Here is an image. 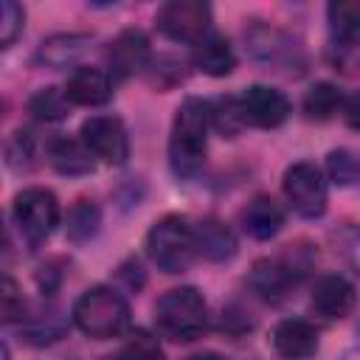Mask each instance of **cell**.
<instances>
[{"mask_svg":"<svg viewBox=\"0 0 360 360\" xmlns=\"http://www.w3.org/2000/svg\"><path fill=\"white\" fill-rule=\"evenodd\" d=\"M143 248L158 270H163L169 276L186 273L191 267V262L197 259L194 225L183 214H166L149 228Z\"/></svg>","mask_w":360,"mask_h":360,"instance_id":"cell-4","label":"cell"},{"mask_svg":"<svg viewBox=\"0 0 360 360\" xmlns=\"http://www.w3.org/2000/svg\"><path fill=\"white\" fill-rule=\"evenodd\" d=\"M65 93H68L73 107H101L112 98V76L104 68L79 65L68 76Z\"/></svg>","mask_w":360,"mask_h":360,"instance_id":"cell-14","label":"cell"},{"mask_svg":"<svg viewBox=\"0 0 360 360\" xmlns=\"http://www.w3.org/2000/svg\"><path fill=\"white\" fill-rule=\"evenodd\" d=\"M194 242H197V256L208 262H228L236 256V236L217 217H205L194 225Z\"/></svg>","mask_w":360,"mask_h":360,"instance_id":"cell-16","label":"cell"},{"mask_svg":"<svg viewBox=\"0 0 360 360\" xmlns=\"http://www.w3.org/2000/svg\"><path fill=\"white\" fill-rule=\"evenodd\" d=\"M155 326L174 343H191L208 329V304L197 287H174L155 304Z\"/></svg>","mask_w":360,"mask_h":360,"instance_id":"cell-2","label":"cell"},{"mask_svg":"<svg viewBox=\"0 0 360 360\" xmlns=\"http://www.w3.org/2000/svg\"><path fill=\"white\" fill-rule=\"evenodd\" d=\"M245 42H248L245 48L250 51V56L264 59V62H281L295 51V45L290 42V37L284 31H278L273 25H262V22H256L245 31Z\"/></svg>","mask_w":360,"mask_h":360,"instance_id":"cell-20","label":"cell"},{"mask_svg":"<svg viewBox=\"0 0 360 360\" xmlns=\"http://www.w3.org/2000/svg\"><path fill=\"white\" fill-rule=\"evenodd\" d=\"M242 228L248 236L267 242L284 228V211L270 194H256L245 208H242Z\"/></svg>","mask_w":360,"mask_h":360,"instance_id":"cell-15","label":"cell"},{"mask_svg":"<svg viewBox=\"0 0 360 360\" xmlns=\"http://www.w3.org/2000/svg\"><path fill=\"white\" fill-rule=\"evenodd\" d=\"M59 214L62 211H59L56 194L42 186L22 188L11 202V222L28 245L45 242L59 225Z\"/></svg>","mask_w":360,"mask_h":360,"instance_id":"cell-5","label":"cell"},{"mask_svg":"<svg viewBox=\"0 0 360 360\" xmlns=\"http://www.w3.org/2000/svg\"><path fill=\"white\" fill-rule=\"evenodd\" d=\"M155 28L174 42H200L211 34V6L202 0H169L155 14Z\"/></svg>","mask_w":360,"mask_h":360,"instance_id":"cell-7","label":"cell"},{"mask_svg":"<svg viewBox=\"0 0 360 360\" xmlns=\"http://www.w3.org/2000/svg\"><path fill=\"white\" fill-rule=\"evenodd\" d=\"M48 163L65 177H84L96 169V158L82 138H53L48 143Z\"/></svg>","mask_w":360,"mask_h":360,"instance_id":"cell-17","label":"cell"},{"mask_svg":"<svg viewBox=\"0 0 360 360\" xmlns=\"http://www.w3.org/2000/svg\"><path fill=\"white\" fill-rule=\"evenodd\" d=\"M357 304V292L352 287V281H346L338 273H326L318 276L309 292V307L318 318L323 321H340L346 318Z\"/></svg>","mask_w":360,"mask_h":360,"instance_id":"cell-11","label":"cell"},{"mask_svg":"<svg viewBox=\"0 0 360 360\" xmlns=\"http://www.w3.org/2000/svg\"><path fill=\"white\" fill-rule=\"evenodd\" d=\"M211 127L222 138H236L248 127V121L242 115L239 96H219L211 101Z\"/></svg>","mask_w":360,"mask_h":360,"instance_id":"cell-25","label":"cell"},{"mask_svg":"<svg viewBox=\"0 0 360 360\" xmlns=\"http://www.w3.org/2000/svg\"><path fill=\"white\" fill-rule=\"evenodd\" d=\"M98 225H101V211L93 200H76L68 211V222H65V233L70 242L82 245V242H90L96 233H98Z\"/></svg>","mask_w":360,"mask_h":360,"instance_id":"cell-21","label":"cell"},{"mask_svg":"<svg viewBox=\"0 0 360 360\" xmlns=\"http://www.w3.org/2000/svg\"><path fill=\"white\" fill-rule=\"evenodd\" d=\"M343 118L352 129H360V90L343 101Z\"/></svg>","mask_w":360,"mask_h":360,"instance_id":"cell-33","label":"cell"},{"mask_svg":"<svg viewBox=\"0 0 360 360\" xmlns=\"http://www.w3.org/2000/svg\"><path fill=\"white\" fill-rule=\"evenodd\" d=\"M0 312H3V323H17V321H25V298L17 287V281L11 276L3 278V292H0Z\"/></svg>","mask_w":360,"mask_h":360,"instance_id":"cell-31","label":"cell"},{"mask_svg":"<svg viewBox=\"0 0 360 360\" xmlns=\"http://www.w3.org/2000/svg\"><path fill=\"white\" fill-rule=\"evenodd\" d=\"M338 110H343V96L332 82H318L304 96V112L312 121H329Z\"/></svg>","mask_w":360,"mask_h":360,"instance_id":"cell-23","label":"cell"},{"mask_svg":"<svg viewBox=\"0 0 360 360\" xmlns=\"http://www.w3.org/2000/svg\"><path fill=\"white\" fill-rule=\"evenodd\" d=\"M211 127V101L188 96L174 110L169 135V166L177 177H194L205 163Z\"/></svg>","mask_w":360,"mask_h":360,"instance_id":"cell-1","label":"cell"},{"mask_svg":"<svg viewBox=\"0 0 360 360\" xmlns=\"http://www.w3.org/2000/svg\"><path fill=\"white\" fill-rule=\"evenodd\" d=\"M242 104V115L248 121V127H259V129H276L290 118V98L270 84H250L242 90L239 96Z\"/></svg>","mask_w":360,"mask_h":360,"instance_id":"cell-9","label":"cell"},{"mask_svg":"<svg viewBox=\"0 0 360 360\" xmlns=\"http://www.w3.org/2000/svg\"><path fill=\"white\" fill-rule=\"evenodd\" d=\"M73 323L93 340L118 338L129 326V304L115 287H90L73 304Z\"/></svg>","mask_w":360,"mask_h":360,"instance_id":"cell-3","label":"cell"},{"mask_svg":"<svg viewBox=\"0 0 360 360\" xmlns=\"http://www.w3.org/2000/svg\"><path fill=\"white\" fill-rule=\"evenodd\" d=\"M329 31L338 42H352L360 37V3L357 0H335L326 6Z\"/></svg>","mask_w":360,"mask_h":360,"instance_id":"cell-22","label":"cell"},{"mask_svg":"<svg viewBox=\"0 0 360 360\" xmlns=\"http://www.w3.org/2000/svg\"><path fill=\"white\" fill-rule=\"evenodd\" d=\"M82 141L107 166H124L129 158V135L118 115H90L82 124Z\"/></svg>","mask_w":360,"mask_h":360,"instance_id":"cell-8","label":"cell"},{"mask_svg":"<svg viewBox=\"0 0 360 360\" xmlns=\"http://www.w3.org/2000/svg\"><path fill=\"white\" fill-rule=\"evenodd\" d=\"M152 65V48L141 28H124L107 48V68L115 79H129Z\"/></svg>","mask_w":360,"mask_h":360,"instance_id":"cell-10","label":"cell"},{"mask_svg":"<svg viewBox=\"0 0 360 360\" xmlns=\"http://www.w3.org/2000/svg\"><path fill=\"white\" fill-rule=\"evenodd\" d=\"M118 278H124L129 290H138V287L143 284V270H141L138 259H129V262H124V264L118 267Z\"/></svg>","mask_w":360,"mask_h":360,"instance_id":"cell-32","label":"cell"},{"mask_svg":"<svg viewBox=\"0 0 360 360\" xmlns=\"http://www.w3.org/2000/svg\"><path fill=\"white\" fill-rule=\"evenodd\" d=\"M118 360H166V354L158 335L146 329H132L118 352Z\"/></svg>","mask_w":360,"mask_h":360,"instance_id":"cell-27","label":"cell"},{"mask_svg":"<svg viewBox=\"0 0 360 360\" xmlns=\"http://www.w3.org/2000/svg\"><path fill=\"white\" fill-rule=\"evenodd\" d=\"M25 28V8L14 0H3L0 6V42L3 48H11L14 39L22 34Z\"/></svg>","mask_w":360,"mask_h":360,"instance_id":"cell-30","label":"cell"},{"mask_svg":"<svg viewBox=\"0 0 360 360\" xmlns=\"http://www.w3.org/2000/svg\"><path fill=\"white\" fill-rule=\"evenodd\" d=\"M186 360H225V357L217 354V352H200V354H191V357H186Z\"/></svg>","mask_w":360,"mask_h":360,"instance_id":"cell-34","label":"cell"},{"mask_svg":"<svg viewBox=\"0 0 360 360\" xmlns=\"http://www.w3.org/2000/svg\"><path fill=\"white\" fill-rule=\"evenodd\" d=\"M270 343L284 360H309L318 354V329L304 318H284L273 326Z\"/></svg>","mask_w":360,"mask_h":360,"instance_id":"cell-13","label":"cell"},{"mask_svg":"<svg viewBox=\"0 0 360 360\" xmlns=\"http://www.w3.org/2000/svg\"><path fill=\"white\" fill-rule=\"evenodd\" d=\"M326 174L340 188L357 186L360 183V158L352 149H332L326 155Z\"/></svg>","mask_w":360,"mask_h":360,"instance_id":"cell-26","label":"cell"},{"mask_svg":"<svg viewBox=\"0 0 360 360\" xmlns=\"http://www.w3.org/2000/svg\"><path fill=\"white\" fill-rule=\"evenodd\" d=\"M87 45H90V34H76V31L53 34L39 42L34 59L42 68H68L87 51Z\"/></svg>","mask_w":360,"mask_h":360,"instance_id":"cell-19","label":"cell"},{"mask_svg":"<svg viewBox=\"0 0 360 360\" xmlns=\"http://www.w3.org/2000/svg\"><path fill=\"white\" fill-rule=\"evenodd\" d=\"M191 62H194V68L202 70L205 76L219 79V76H228V73L236 68V53H233L231 42H228L222 34L211 31L205 39H200V42L194 45Z\"/></svg>","mask_w":360,"mask_h":360,"instance_id":"cell-18","label":"cell"},{"mask_svg":"<svg viewBox=\"0 0 360 360\" xmlns=\"http://www.w3.org/2000/svg\"><path fill=\"white\" fill-rule=\"evenodd\" d=\"M281 188H284V197L292 214L304 219H318L326 211L329 186H326L323 172L312 160H295L292 166H287Z\"/></svg>","mask_w":360,"mask_h":360,"instance_id":"cell-6","label":"cell"},{"mask_svg":"<svg viewBox=\"0 0 360 360\" xmlns=\"http://www.w3.org/2000/svg\"><path fill=\"white\" fill-rule=\"evenodd\" d=\"M70 98L65 93V87H39L31 98H28V112L37 121H62L70 115Z\"/></svg>","mask_w":360,"mask_h":360,"instance_id":"cell-24","label":"cell"},{"mask_svg":"<svg viewBox=\"0 0 360 360\" xmlns=\"http://www.w3.org/2000/svg\"><path fill=\"white\" fill-rule=\"evenodd\" d=\"M301 281V276L284 262V256H276V259H259L253 262L250 267V276H248V284L250 290L270 301V304H278L290 295V290Z\"/></svg>","mask_w":360,"mask_h":360,"instance_id":"cell-12","label":"cell"},{"mask_svg":"<svg viewBox=\"0 0 360 360\" xmlns=\"http://www.w3.org/2000/svg\"><path fill=\"white\" fill-rule=\"evenodd\" d=\"M335 250L340 253V259L360 276V225L357 222H346L332 233Z\"/></svg>","mask_w":360,"mask_h":360,"instance_id":"cell-28","label":"cell"},{"mask_svg":"<svg viewBox=\"0 0 360 360\" xmlns=\"http://www.w3.org/2000/svg\"><path fill=\"white\" fill-rule=\"evenodd\" d=\"M6 163L14 172H22L34 163V138L25 129H14L11 138L6 141Z\"/></svg>","mask_w":360,"mask_h":360,"instance_id":"cell-29","label":"cell"}]
</instances>
